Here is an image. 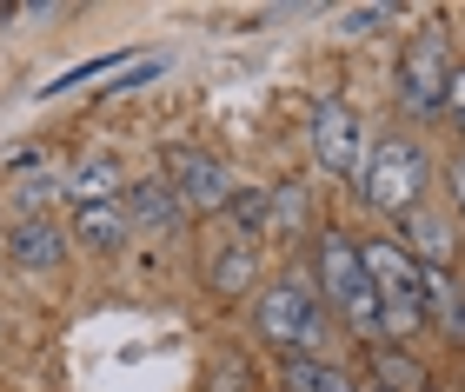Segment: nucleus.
<instances>
[{
    "label": "nucleus",
    "instance_id": "f257e3e1",
    "mask_svg": "<svg viewBox=\"0 0 465 392\" xmlns=\"http://www.w3.org/2000/svg\"><path fill=\"white\" fill-rule=\"evenodd\" d=\"M252 339L272 346V359H332V346H346L340 319L326 313L306 266H286V273L260 279V293H252Z\"/></svg>",
    "mask_w": 465,
    "mask_h": 392
},
{
    "label": "nucleus",
    "instance_id": "f03ea898",
    "mask_svg": "<svg viewBox=\"0 0 465 392\" xmlns=\"http://www.w3.org/2000/svg\"><path fill=\"white\" fill-rule=\"evenodd\" d=\"M306 273H312L326 313L340 319V333L359 353H366V346H386V333H379V293L366 279V260H359V233L320 226V233H312V253H306Z\"/></svg>",
    "mask_w": 465,
    "mask_h": 392
},
{
    "label": "nucleus",
    "instance_id": "7ed1b4c3",
    "mask_svg": "<svg viewBox=\"0 0 465 392\" xmlns=\"http://www.w3.org/2000/svg\"><path fill=\"white\" fill-rule=\"evenodd\" d=\"M432 153H426V140L419 133H372V147L366 160H359V173H352V206H366L372 220H406L412 206H426L432 200Z\"/></svg>",
    "mask_w": 465,
    "mask_h": 392
},
{
    "label": "nucleus",
    "instance_id": "20e7f679",
    "mask_svg": "<svg viewBox=\"0 0 465 392\" xmlns=\"http://www.w3.org/2000/svg\"><path fill=\"white\" fill-rule=\"evenodd\" d=\"M452 74H459V54H452V27L432 20L419 27L406 47H399V67H392V107L412 120V127H439L446 113V93H452Z\"/></svg>",
    "mask_w": 465,
    "mask_h": 392
},
{
    "label": "nucleus",
    "instance_id": "39448f33",
    "mask_svg": "<svg viewBox=\"0 0 465 392\" xmlns=\"http://www.w3.org/2000/svg\"><path fill=\"white\" fill-rule=\"evenodd\" d=\"M359 260H366V279L379 293V333H386V346H412L419 333H432L426 299H419V266L406 260V246L392 233H366L359 240Z\"/></svg>",
    "mask_w": 465,
    "mask_h": 392
},
{
    "label": "nucleus",
    "instance_id": "423d86ee",
    "mask_svg": "<svg viewBox=\"0 0 465 392\" xmlns=\"http://www.w3.org/2000/svg\"><path fill=\"white\" fill-rule=\"evenodd\" d=\"M372 147V127L359 120V107L346 93H320L306 113V153H312V173L320 180H340V187H352L359 160H366Z\"/></svg>",
    "mask_w": 465,
    "mask_h": 392
},
{
    "label": "nucleus",
    "instance_id": "0eeeda50",
    "mask_svg": "<svg viewBox=\"0 0 465 392\" xmlns=\"http://www.w3.org/2000/svg\"><path fill=\"white\" fill-rule=\"evenodd\" d=\"M160 173L166 187L186 200V213H226L232 193H240V173H232V160L200 147V140H173V147L160 153Z\"/></svg>",
    "mask_w": 465,
    "mask_h": 392
},
{
    "label": "nucleus",
    "instance_id": "6e6552de",
    "mask_svg": "<svg viewBox=\"0 0 465 392\" xmlns=\"http://www.w3.org/2000/svg\"><path fill=\"white\" fill-rule=\"evenodd\" d=\"M126 220H134V240H153V246H180L193 213H186V200L166 187V173H140L126 180Z\"/></svg>",
    "mask_w": 465,
    "mask_h": 392
},
{
    "label": "nucleus",
    "instance_id": "1a4fd4ad",
    "mask_svg": "<svg viewBox=\"0 0 465 392\" xmlns=\"http://www.w3.org/2000/svg\"><path fill=\"white\" fill-rule=\"evenodd\" d=\"M386 233L406 246V260H412V266H459V260H465L459 220H452V206H439V200L412 206V213H406V220H392Z\"/></svg>",
    "mask_w": 465,
    "mask_h": 392
},
{
    "label": "nucleus",
    "instance_id": "9d476101",
    "mask_svg": "<svg viewBox=\"0 0 465 392\" xmlns=\"http://www.w3.org/2000/svg\"><path fill=\"white\" fill-rule=\"evenodd\" d=\"M200 293L206 299H246V293H260V246L252 240H206V253H200Z\"/></svg>",
    "mask_w": 465,
    "mask_h": 392
},
{
    "label": "nucleus",
    "instance_id": "9b49d317",
    "mask_svg": "<svg viewBox=\"0 0 465 392\" xmlns=\"http://www.w3.org/2000/svg\"><path fill=\"white\" fill-rule=\"evenodd\" d=\"M74 253V240H67V220H14L7 233H0V260L14 266V273H60Z\"/></svg>",
    "mask_w": 465,
    "mask_h": 392
},
{
    "label": "nucleus",
    "instance_id": "f8f14e48",
    "mask_svg": "<svg viewBox=\"0 0 465 392\" xmlns=\"http://www.w3.org/2000/svg\"><path fill=\"white\" fill-rule=\"evenodd\" d=\"M320 233V200L300 173L266 180V240H312Z\"/></svg>",
    "mask_w": 465,
    "mask_h": 392
},
{
    "label": "nucleus",
    "instance_id": "ddd939ff",
    "mask_svg": "<svg viewBox=\"0 0 465 392\" xmlns=\"http://www.w3.org/2000/svg\"><path fill=\"white\" fill-rule=\"evenodd\" d=\"M80 213V206H114L126 200V160L107 153V147H94V153H80L74 167H67V193H60Z\"/></svg>",
    "mask_w": 465,
    "mask_h": 392
},
{
    "label": "nucleus",
    "instance_id": "4468645a",
    "mask_svg": "<svg viewBox=\"0 0 465 392\" xmlns=\"http://www.w3.org/2000/svg\"><path fill=\"white\" fill-rule=\"evenodd\" d=\"M67 240H74V253H87V260H114V253H126V240H134L126 200H114V206H80V213L67 220Z\"/></svg>",
    "mask_w": 465,
    "mask_h": 392
},
{
    "label": "nucleus",
    "instance_id": "2eb2a0df",
    "mask_svg": "<svg viewBox=\"0 0 465 392\" xmlns=\"http://www.w3.org/2000/svg\"><path fill=\"white\" fill-rule=\"evenodd\" d=\"M359 379L379 386V392H439L432 366L419 353H406V346H366V353H359Z\"/></svg>",
    "mask_w": 465,
    "mask_h": 392
},
{
    "label": "nucleus",
    "instance_id": "dca6fc26",
    "mask_svg": "<svg viewBox=\"0 0 465 392\" xmlns=\"http://www.w3.org/2000/svg\"><path fill=\"white\" fill-rule=\"evenodd\" d=\"M419 299H426V326L439 333L465 299V266H419Z\"/></svg>",
    "mask_w": 465,
    "mask_h": 392
},
{
    "label": "nucleus",
    "instance_id": "f3484780",
    "mask_svg": "<svg viewBox=\"0 0 465 392\" xmlns=\"http://www.w3.org/2000/svg\"><path fill=\"white\" fill-rule=\"evenodd\" d=\"M60 193H67V173H20L14 180V220H47L54 206H67Z\"/></svg>",
    "mask_w": 465,
    "mask_h": 392
},
{
    "label": "nucleus",
    "instance_id": "a211bd4d",
    "mask_svg": "<svg viewBox=\"0 0 465 392\" xmlns=\"http://www.w3.org/2000/svg\"><path fill=\"white\" fill-rule=\"evenodd\" d=\"M200 392H252L246 346H213V353H206V373H200Z\"/></svg>",
    "mask_w": 465,
    "mask_h": 392
},
{
    "label": "nucleus",
    "instance_id": "6ab92c4d",
    "mask_svg": "<svg viewBox=\"0 0 465 392\" xmlns=\"http://www.w3.org/2000/svg\"><path fill=\"white\" fill-rule=\"evenodd\" d=\"M226 233H232V240H252V246L266 240V187H240V193H232Z\"/></svg>",
    "mask_w": 465,
    "mask_h": 392
},
{
    "label": "nucleus",
    "instance_id": "aec40b11",
    "mask_svg": "<svg viewBox=\"0 0 465 392\" xmlns=\"http://www.w3.org/2000/svg\"><path fill=\"white\" fill-rule=\"evenodd\" d=\"M272 379H280V392H326L340 379V359H280Z\"/></svg>",
    "mask_w": 465,
    "mask_h": 392
},
{
    "label": "nucleus",
    "instance_id": "412c9836",
    "mask_svg": "<svg viewBox=\"0 0 465 392\" xmlns=\"http://www.w3.org/2000/svg\"><path fill=\"white\" fill-rule=\"evenodd\" d=\"M399 20V7H386V0H372V7H340V40H372L386 34Z\"/></svg>",
    "mask_w": 465,
    "mask_h": 392
},
{
    "label": "nucleus",
    "instance_id": "4be33fe9",
    "mask_svg": "<svg viewBox=\"0 0 465 392\" xmlns=\"http://www.w3.org/2000/svg\"><path fill=\"white\" fill-rule=\"evenodd\" d=\"M120 67H126V54H94V60H80V67H67L60 80H47L40 100H60V93H74V87H87L94 74H120Z\"/></svg>",
    "mask_w": 465,
    "mask_h": 392
},
{
    "label": "nucleus",
    "instance_id": "5701e85b",
    "mask_svg": "<svg viewBox=\"0 0 465 392\" xmlns=\"http://www.w3.org/2000/svg\"><path fill=\"white\" fill-rule=\"evenodd\" d=\"M166 74V60L153 54V60H134V67H120V80H107V93H140L146 80H160Z\"/></svg>",
    "mask_w": 465,
    "mask_h": 392
},
{
    "label": "nucleus",
    "instance_id": "b1692460",
    "mask_svg": "<svg viewBox=\"0 0 465 392\" xmlns=\"http://www.w3.org/2000/svg\"><path fill=\"white\" fill-rule=\"evenodd\" d=\"M446 206H452V220L465 226V153L446 160Z\"/></svg>",
    "mask_w": 465,
    "mask_h": 392
},
{
    "label": "nucleus",
    "instance_id": "393cba45",
    "mask_svg": "<svg viewBox=\"0 0 465 392\" xmlns=\"http://www.w3.org/2000/svg\"><path fill=\"white\" fill-rule=\"evenodd\" d=\"M439 339H446L452 353H465V299H459V313H452L446 326H439Z\"/></svg>",
    "mask_w": 465,
    "mask_h": 392
},
{
    "label": "nucleus",
    "instance_id": "a878e982",
    "mask_svg": "<svg viewBox=\"0 0 465 392\" xmlns=\"http://www.w3.org/2000/svg\"><path fill=\"white\" fill-rule=\"evenodd\" d=\"M452 127H459V153H465V113H459V120H452Z\"/></svg>",
    "mask_w": 465,
    "mask_h": 392
},
{
    "label": "nucleus",
    "instance_id": "bb28decb",
    "mask_svg": "<svg viewBox=\"0 0 465 392\" xmlns=\"http://www.w3.org/2000/svg\"><path fill=\"white\" fill-rule=\"evenodd\" d=\"M359 392H379V386H366V379H359Z\"/></svg>",
    "mask_w": 465,
    "mask_h": 392
}]
</instances>
